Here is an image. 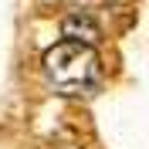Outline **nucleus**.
Here are the masks:
<instances>
[{
    "instance_id": "obj_1",
    "label": "nucleus",
    "mask_w": 149,
    "mask_h": 149,
    "mask_svg": "<svg viewBox=\"0 0 149 149\" xmlns=\"http://www.w3.org/2000/svg\"><path fill=\"white\" fill-rule=\"evenodd\" d=\"M44 78L61 95H92L102 85V61L95 44L65 37L44 54Z\"/></svg>"
},
{
    "instance_id": "obj_2",
    "label": "nucleus",
    "mask_w": 149,
    "mask_h": 149,
    "mask_svg": "<svg viewBox=\"0 0 149 149\" xmlns=\"http://www.w3.org/2000/svg\"><path fill=\"white\" fill-rule=\"evenodd\" d=\"M65 37L85 41V44H98V41H102V27H98L95 17H88V14H68L65 17Z\"/></svg>"
}]
</instances>
